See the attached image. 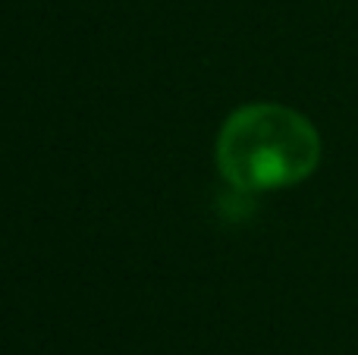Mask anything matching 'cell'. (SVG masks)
<instances>
[{
	"label": "cell",
	"mask_w": 358,
	"mask_h": 355,
	"mask_svg": "<svg viewBox=\"0 0 358 355\" xmlns=\"http://www.w3.org/2000/svg\"><path fill=\"white\" fill-rule=\"evenodd\" d=\"M321 164V136L292 107L248 104L223 123L217 167L239 192H267L308 180Z\"/></svg>",
	"instance_id": "1"
}]
</instances>
